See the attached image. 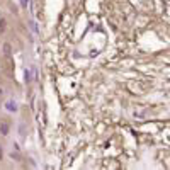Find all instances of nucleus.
Here are the masks:
<instances>
[{"label":"nucleus","instance_id":"obj_1","mask_svg":"<svg viewBox=\"0 0 170 170\" xmlns=\"http://www.w3.org/2000/svg\"><path fill=\"white\" fill-rule=\"evenodd\" d=\"M0 133H2V135H4V136H7V135H9V126H5V124H2V126H0Z\"/></svg>","mask_w":170,"mask_h":170},{"label":"nucleus","instance_id":"obj_2","mask_svg":"<svg viewBox=\"0 0 170 170\" xmlns=\"http://www.w3.org/2000/svg\"><path fill=\"white\" fill-rule=\"evenodd\" d=\"M4 51H5V55L10 53V46H9V44H5V46H4Z\"/></svg>","mask_w":170,"mask_h":170},{"label":"nucleus","instance_id":"obj_3","mask_svg":"<svg viewBox=\"0 0 170 170\" xmlns=\"http://www.w3.org/2000/svg\"><path fill=\"white\" fill-rule=\"evenodd\" d=\"M2 157H4V155H2V146H0V160H2Z\"/></svg>","mask_w":170,"mask_h":170}]
</instances>
